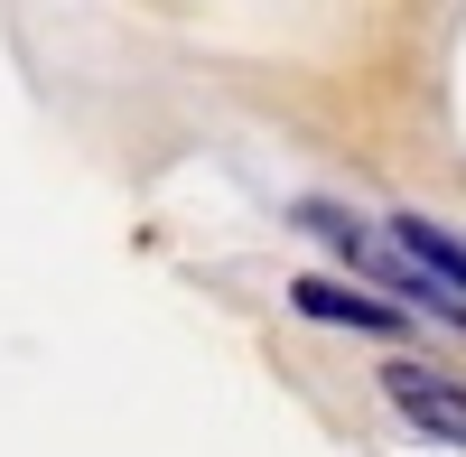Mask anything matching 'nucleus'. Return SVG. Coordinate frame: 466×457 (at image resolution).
Returning a JSON list of instances; mask_svg holds the SVG:
<instances>
[{
    "instance_id": "obj_1",
    "label": "nucleus",
    "mask_w": 466,
    "mask_h": 457,
    "mask_svg": "<svg viewBox=\"0 0 466 457\" xmlns=\"http://www.w3.org/2000/svg\"><path fill=\"white\" fill-rule=\"evenodd\" d=\"M382 401H392V411H401V421H410L420 439L466 448V392L448 383L439 364H410V355H392V364H382Z\"/></svg>"
},
{
    "instance_id": "obj_2",
    "label": "nucleus",
    "mask_w": 466,
    "mask_h": 457,
    "mask_svg": "<svg viewBox=\"0 0 466 457\" xmlns=\"http://www.w3.org/2000/svg\"><path fill=\"white\" fill-rule=\"evenodd\" d=\"M289 309L318 318V327H355V336H401V309L355 289V280H289Z\"/></svg>"
},
{
    "instance_id": "obj_3",
    "label": "nucleus",
    "mask_w": 466,
    "mask_h": 457,
    "mask_svg": "<svg viewBox=\"0 0 466 457\" xmlns=\"http://www.w3.org/2000/svg\"><path fill=\"white\" fill-rule=\"evenodd\" d=\"M392 243H401V252H410L439 289H457V299H466V243L448 234V224H430V215H392Z\"/></svg>"
}]
</instances>
